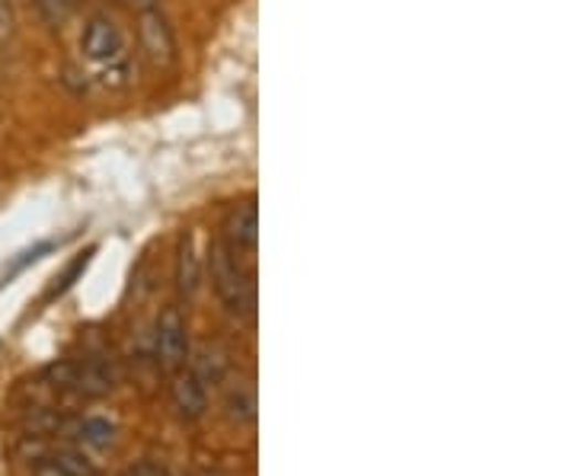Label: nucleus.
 I'll list each match as a JSON object with an SVG mask.
<instances>
[{
  "label": "nucleus",
  "instance_id": "nucleus-1",
  "mask_svg": "<svg viewBox=\"0 0 575 476\" xmlns=\"http://www.w3.org/2000/svg\"><path fill=\"white\" fill-rule=\"evenodd\" d=\"M212 282L217 298L234 317H253L256 314V285L253 275L241 266V256L231 253L224 240L212 243Z\"/></svg>",
  "mask_w": 575,
  "mask_h": 476
},
{
  "label": "nucleus",
  "instance_id": "nucleus-2",
  "mask_svg": "<svg viewBox=\"0 0 575 476\" xmlns=\"http://www.w3.org/2000/svg\"><path fill=\"white\" fill-rule=\"evenodd\" d=\"M153 352H157V361L163 371H180L185 364V356H189V329H185V320L177 307L163 310L160 324H157V332H153Z\"/></svg>",
  "mask_w": 575,
  "mask_h": 476
},
{
  "label": "nucleus",
  "instance_id": "nucleus-3",
  "mask_svg": "<svg viewBox=\"0 0 575 476\" xmlns=\"http://www.w3.org/2000/svg\"><path fill=\"white\" fill-rule=\"evenodd\" d=\"M138 39H141V52L145 59L157 64V67H167L177 59V39L173 30L167 23V17L157 10V7H145L141 17H138Z\"/></svg>",
  "mask_w": 575,
  "mask_h": 476
},
{
  "label": "nucleus",
  "instance_id": "nucleus-4",
  "mask_svg": "<svg viewBox=\"0 0 575 476\" xmlns=\"http://www.w3.org/2000/svg\"><path fill=\"white\" fill-rule=\"evenodd\" d=\"M81 49H84V59L93 61V64H113L125 52V39L109 17H93L84 30Z\"/></svg>",
  "mask_w": 575,
  "mask_h": 476
},
{
  "label": "nucleus",
  "instance_id": "nucleus-5",
  "mask_svg": "<svg viewBox=\"0 0 575 476\" xmlns=\"http://www.w3.org/2000/svg\"><path fill=\"white\" fill-rule=\"evenodd\" d=\"M173 384H170V400H173V410L180 413L185 422H195V419L205 416L209 410V396H205V384L195 378V371H173Z\"/></svg>",
  "mask_w": 575,
  "mask_h": 476
},
{
  "label": "nucleus",
  "instance_id": "nucleus-6",
  "mask_svg": "<svg viewBox=\"0 0 575 476\" xmlns=\"http://www.w3.org/2000/svg\"><path fill=\"white\" fill-rule=\"evenodd\" d=\"M256 240H259V211L253 202H246L241 209H234L227 221V246L237 256H249L256 250Z\"/></svg>",
  "mask_w": 575,
  "mask_h": 476
},
{
  "label": "nucleus",
  "instance_id": "nucleus-7",
  "mask_svg": "<svg viewBox=\"0 0 575 476\" xmlns=\"http://www.w3.org/2000/svg\"><path fill=\"white\" fill-rule=\"evenodd\" d=\"M202 285V263H199V253H195V243L192 237L180 240V253H177V288H180L182 298H192Z\"/></svg>",
  "mask_w": 575,
  "mask_h": 476
},
{
  "label": "nucleus",
  "instance_id": "nucleus-8",
  "mask_svg": "<svg viewBox=\"0 0 575 476\" xmlns=\"http://www.w3.org/2000/svg\"><path fill=\"white\" fill-rule=\"evenodd\" d=\"M35 476H96L93 464L77 454V451H61L55 457H45L39 467H35Z\"/></svg>",
  "mask_w": 575,
  "mask_h": 476
},
{
  "label": "nucleus",
  "instance_id": "nucleus-9",
  "mask_svg": "<svg viewBox=\"0 0 575 476\" xmlns=\"http://www.w3.org/2000/svg\"><path fill=\"white\" fill-rule=\"evenodd\" d=\"M113 390V374L99 361H77V378H74V393L81 396H103Z\"/></svg>",
  "mask_w": 575,
  "mask_h": 476
},
{
  "label": "nucleus",
  "instance_id": "nucleus-10",
  "mask_svg": "<svg viewBox=\"0 0 575 476\" xmlns=\"http://www.w3.org/2000/svg\"><path fill=\"white\" fill-rule=\"evenodd\" d=\"M224 413L237 425H253L256 422V393L249 388H234L224 396Z\"/></svg>",
  "mask_w": 575,
  "mask_h": 476
},
{
  "label": "nucleus",
  "instance_id": "nucleus-11",
  "mask_svg": "<svg viewBox=\"0 0 575 476\" xmlns=\"http://www.w3.org/2000/svg\"><path fill=\"white\" fill-rule=\"evenodd\" d=\"M192 371H195V378H199L202 384H217V381H224V374H227V358H224L221 349H214V346H202Z\"/></svg>",
  "mask_w": 575,
  "mask_h": 476
},
{
  "label": "nucleus",
  "instance_id": "nucleus-12",
  "mask_svg": "<svg viewBox=\"0 0 575 476\" xmlns=\"http://www.w3.org/2000/svg\"><path fill=\"white\" fill-rule=\"evenodd\" d=\"M77 432H81V442H87L93 447H109L116 442V425L106 422V419H84L77 425Z\"/></svg>",
  "mask_w": 575,
  "mask_h": 476
},
{
  "label": "nucleus",
  "instance_id": "nucleus-13",
  "mask_svg": "<svg viewBox=\"0 0 575 476\" xmlns=\"http://www.w3.org/2000/svg\"><path fill=\"white\" fill-rule=\"evenodd\" d=\"M39 17L49 23V27H64L74 13H77V3L81 0H32Z\"/></svg>",
  "mask_w": 575,
  "mask_h": 476
},
{
  "label": "nucleus",
  "instance_id": "nucleus-14",
  "mask_svg": "<svg viewBox=\"0 0 575 476\" xmlns=\"http://www.w3.org/2000/svg\"><path fill=\"white\" fill-rule=\"evenodd\" d=\"M90 256H93V250H87V253H81V256H77V260H74V263L67 266V272H64L58 282H55V288H52V295H49V298H55V295H64V292H67V288H71V285L77 282V278H81V272L87 268V263H90Z\"/></svg>",
  "mask_w": 575,
  "mask_h": 476
},
{
  "label": "nucleus",
  "instance_id": "nucleus-15",
  "mask_svg": "<svg viewBox=\"0 0 575 476\" xmlns=\"http://www.w3.org/2000/svg\"><path fill=\"white\" fill-rule=\"evenodd\" d=\"M17 35V10L13 0H0V45H7Z\"/></svg>",
  "mask_w": 575,
  "mask_h": 476
},
{
  "label": "nucleus",
  "instance_id": "nucleus-16",
  "mask_svg": "<svg viewBox=\"0 0 575 476\" xmlns=\"http://www.w3.org/2000/svg\"><path fill=\"white\" fill-rule=\"evenodd\" d=\"M135 3H138V7H141V10H145V7H153V3H157V0H135Z\"/></svg>",
  "mask_w": 575,
  "mask_h": 476
}]
</instances>
